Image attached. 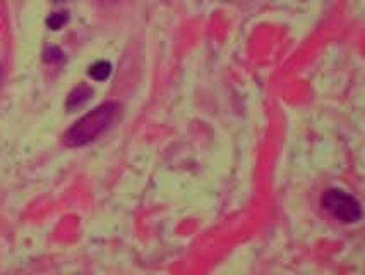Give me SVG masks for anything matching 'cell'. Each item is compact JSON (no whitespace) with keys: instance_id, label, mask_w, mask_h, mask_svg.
<instances>
[{"instance_id":"obj_2","label":"cell","mask_w":365,"mask_h":275,"mask_svg":"<svg viewBox=\"0 0 365 275\" xmlns=\"http://www.w3.org/2000/svg\"><path fill=\"white\" fill-rule=\"evenodd\" d=\"M322 205L333 217L345 224H354L362 217V209L356 198L351 196L341 189H329L322 196Z\"/></svg>"},{"instance_id":"obj_4","label":"cell","mask_w":365,"mask_h":275,"mask_svg":"<svg viewBox=\"0 0 365 275\" xmlns=\"http://www.w3.org/2000/svg\"><path fill=\"white\" fill-rule=\"evenodd\" d=\"M110 73H112V66H110L108 62H96L95 66L89 67V76H91L93 79H96V81L107 79Z\"/></svg>"},{"instance_id":"obj_3","label":"cell","mask_w":365,"mask_h":275,"mask_svg":"<svg viewBox=\"0 0 365 275\" xmlns=\"http://www.w3.org/2000/svg\"><path fill=\"white\" fill-rule=\"evenodd\" d=\"M89 96H91V88H88V86L76 88V90L71 93L69 100H67V107H69L71 110L78 109L89 99Z\"/></svg>"},{"instance_id":"obj_1","label":"cell","mask_w":365,"mask_h":275,"mask_svg":"<svg viewBox=\"0 0 365 275\" xmlns=\"http://www.w3.org/2000/svg\"><path fill=\"white\" fill-rule=\"evenodd\" d=\"M120 110V105L115 101H108V104L100 105L98 109H95L93 112L86 114L83 119L76 122L72 128L67 131L63 141L67 146H83L91 143L93 139H96L103 133L105 129L112 124L115 116Z\"/></svg>"},{"instance_id":"obj_5","label":"cell","mask_w":365,"mask_h":275,"mask_svg":"<svg viewBox=\"0 0 365 275\" xmlns=\"http://www.w3.org/2000/svg\"><path fill=\"white\" fill-rule=\"evenodd\" d=\"M46 23L52 29H61L67 23V14L66 12H55V14L50 16Z\"/></svg>"}]
</instances>
